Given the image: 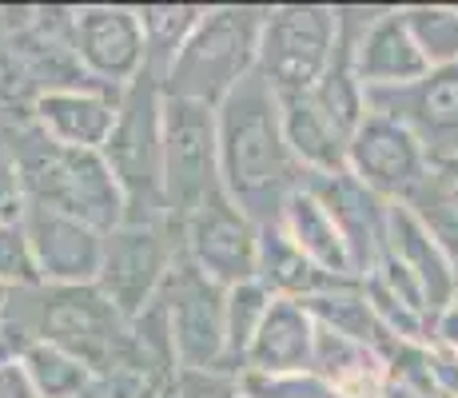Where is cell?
<instances>
[{
    "label": "cell",
    "instance_id": "12",
    "mask_svg": "<svg viewBox=\"0 0 458 398\" xmlns=\"http://www.w3.org/2000/svg\"><path fill=\"white\" fill-rule=\"evenodd\" d=\"M183 259L219 283V287H240L255 279V255H259V224L240 207L224 188L183 219L180 227Z\"/></svg>",
    "mask_w": 458,
    "mask_h": 398
},
{
    "label": "cell",
    "instance_id": "22",
    "mask_svg": "<svg viewBox=\"0 0 458 398\" xmlns=\"http://www.w3.org/2000/svg\"><path fill=\"white\" fill-rule=\"evenodd\" d=\"M315 334L319 323L295 299H276L267 318H263L259 334H255L243 370H263V375H279V370H311L315 359Z\"/></svg>",
    "mask_w": 458,
    "mask_h": 398
},
{
    "label": "cell",
    "instance_id": "15",
    "mask_svg": "<svg viewBox=\"0 0 458 398\" xmlns=\"http://www.w3.org/2000/svg\"><path fill=\"white\" fill-rule=\"evenodd\" d=\"M180 359L172 351V334L164 323V307L156 299L144 315L131 318L128 343L120 347L116 362L104 370V398H180Z\"/></svg>",
    "mask_w": 458,
    "mask_h": 398
},
{
    "label": "cell",
    "instance_id": "27",
    "mask_svg": "<svg viewBox=\"0 0 458 398\" xmlns=\"http://www.w3.org/2000/svg\"><path fill=\"white\" fill-rule=\"evenodd\" d=\"M403 21H407L427 68L458 64V4H411L403 8Z\"/></svg>",
    "mask_w": 458,
    "mask_h": 398
},
{
    "label": "cell",
    "instance_id": "5",
    "mask_svg": "<svg viewBox=\"0 0 458 398\" xmlns=\"http://www.w3.org/2000/svg\"><path fill=\"white\" fill-rule=\"evenodd\" d=\"M112 175L128 203V219H160L164 207V84L140 76L120 92L116 128L104 144Z\"/></svg>",
    "mask_w": 458,
    "mask_h": 398
},
{
    "label": "cell",
    "instance_id": "13",
    "mask_svg": "<svg viewBox=\"0 0 458 398\" xmlns=\"http://www.w3.org/2000/svg\"><path fill=\"white\" fill-rule=\"evenodd\" d=\"M367 108L407 123L435 167L458 164V64L430 68L407 88L367 92Z\"/></svg>",
    "mask_w": 458,
    "mask_h": 398
},
{
    "label": "cell",
    "instance_id": "23",
    "mask_svg": "<svg viewBox=\"0 0 458 398\" xmlns=\"http://www.w3.org/2000/svg\"><path fill=\"white\" fill-rule=\"evenodd\" d=\"M255 279H259L276 299H295V303H307V299L323 295V291L339 287V283H351V279H335L323 267H315L292 239H287V232L279 224L259 227Z\"/></svg>",
    "mask_w": 458,
    "mask_h": 398
},
{
    "label": "cell",
    "instance_id": "28",
    "mask_svg": "<svg viewBox=\"0 0 458 398\" xmlns=\"http://www.w3.org/2000/svg\"><path fill=\"white\" fill-rule=\"evenodd\" d=\"M243 398H339L331 383H323L315 370H279V375H263V370H240L235 375Z\"/></svg>",
    "mask_w": 458,
    "mask_h": 398
},
{
    "label": "cell",
    "instance_id": "4",
    "mask_svg": "<svg viewBox=\"0 0 458 398\" xmlns=\"http://www.w3.org/2000/svg\"><path fill=\"white\" fill-rule=\"evenodd\" d=\"M4 318L21 326L29 339L52 343L84 359L100 378L116 362L131 331V323L96 283L92 287H44L40 283V287L16 291Z\"/></svg>",
    "mask_w": 458,
    "mask_h": 398
},
{
    "label": "cell",
    "instance_id": "6",
    "mask_svg": "<svg viewBox=\"0 0 458 398\" xmlns=\"http://www.w3.org/2000/svg\"><path fill=\"white\" fill-rule=\"evenodd\" d=\"M183 255L180 227L167 216L160 219H124L120 227L108 232L104 243V267L96 287L112 299L120 315L136 318L156 303L164 279L172 275L175 259Z\"/></svg>",
    "mask_w": 458,
    "mask_h": 398
},
{
    "label": "cell",
    "instance_id": "30",
    "mask_svg": "<svg viewBox=\"0 0 458 398\" xmlns=\"http://www.w3.org/2000/svg\"><path fill=\"white\" fill-rule=\"evenodd\" d=\"M180 398H243L235 375L227 370H183Z\"/></svg>",
    "mask_w": 458,
    "mask_h": 398
},
{
    "label": "cell",
    "instance_id": "29",
    "mask_svg": "<svg viewBox=\"0 0 458 398\" xmlns=\"http://www.w3.org/2000/svg\"><path fill=\"white\" fill-rule=\"evenodd\" d=\"M0 283L13 291L40 287L37 259H32V247L21 219L16 224H0Z\"/></svg>",
    "mask_w": 458,
    "mask_h": 398
},
{
    "label": "cell",
    "instance_id": "31",
    "mask_svg": "<svg viewBox=\"0 0 458 398\" xmlns=\"http://www.w3.org/2000/svg\"><path fill=\"white\" fill-rule=\"evenodd\" d=\"M24 216V188L16 175L13 156L0 148V224H16Z\"/></svg>",
    "mask_w": 458,
    "mask_h": 398
},
{
    "label": "cell",
    "instance_id": "20",
    "mask_svg": "<svg viewBox=\"0 0 458 398\" xmlns=\"http://www.w3.org/2000/svg\"><path fill=\"white\" fill-rule=\"evenodd\" d=\"M279 120L303 175H343L347 172V144L351 136L315 104L311 92H276Z\"/></svg>",
    "mask_w": 458,
    "mask_h": 398
},
{
    "label": "cell",
    "instance_id": "17",
    "mask_svg": "<svg viewBox=\"0 0 458 398\" xmlns=\"http://www.w3.org/2000/svg\"><path fill=\"white\" fill-rule=\"evenodd\" d=\"M120 92L96 84H72V88H48L32 96L29 120L37 123L40 136H48L60 148L76 152H104L112 128H116Z\"/></svg>",
    "mask_w": 458,
    "mask_h": 398
},
{
    "label": "cell",
    "instance_id": "11",
    "mask_svg": "<svg viewBox=\"0 0 458 398\" xmlns=\"http://www.w3.org/2000/svg\"><path fill=\"white\" fill-rule=\"evenodd\" d=\"M347 172L378 199L411 203L430 180L435 164L407 123L383 116V112H367L347 144Z\"/></svg>",
    "mask_w": 458,
    "mask_h": 398
},
{
    "label": "cell",
    "instance_id": "33",
    "mask_svg": "<svg viewBox=\"0 0 458 398\" xmlns=\"http://www.w3.org/2000/svg\"><path fill=\"white\" fill-rule=\"evenodd\" d=\"M13 295H16V291H13V287H4V283H0V323H4L8 307H13Z\"/></svg>",
    "mask_w": 458,
    "mask_h": 398
},
{
    "label": "cell",
    "instance_id": "18",
    "mask_svg": "<svg viewBox=\"0 0 458 398\" xmlns=\"http://www.w3.org/2000/svg\"><path fill=\"white\" fill-rule=\"evenodd\" d=\"M303 180L315 188V196L327 203V211L335 216V224H339V232L351 247L355 275L363 279L386 251L391 203L378 199L375 191H367L351 172H343V175H303Z\"/></svg>",
    "mask_w": 458,
    "mask_h": 398
},
{
    "label": "cell",
    "instance_id": "9",
    "mask_svg": "<svg viewBox=\"0 0 458 398\" xmlns=\"http://www.w3.org/2000/svg\"><path fill=\"white\" fill-rule=\"evenodd\" d=\"M156 299L164 307L180 370H227V291L180 255Z\"/></svg>",
    "mask_w": 458,
    "mask_h": 398
},
{
    "label": "cell",
    "instance_id": "32",
    "mask_svg": "<svg viewBox=\"0 0 458 398\" xmlns=\"http://www.w3.org/2000/svg\"><path fill=\"white\" fill-rule=\"evenodd\" d=\"M430 343H435V347L454 351V355H458V299L435 315V323H430Z\"/></svg>",
    "mask_w": 458,
    "mask_h": 398
},
{
    "label": "cell",
    "instance_id": "1",
    "mask_svg": "<svg viewBox=\"0 0 458 398\" xmlns=\"http://www.w3.org/2000/svg\"><path fill=\"white\" fill-rule=\"evenodd\" d=\"M219 183L259 227L279 224L287 196L303 183L279 120V96L259 72L216 108Z\"/></svg>",
    "mask_w": 458,
    "mask_h": 398
},
{
    "label": "cell",
    "instance_id": "25",
    "mask_svg": "<svg viewBox=\"0 0 458 398\" xmlns=\"http://www.w3.org/2000/svg\"><path fill=\"white\" fill-rule=\"evenodd\" d=\"M204 8L196 4H148L140 8V24H144V44H148V76L164 84L167 68L175 64L180 48L196 32Z\"/></svg>",
    "mask_w": 458,
    "mask_h": 398
},
{
    "label": "cell",
    "instance_id": "26",
    "mask_svg": "<svg viewBox=\"0 0 458 398\" xmlns=\"http://www.w3.org/2000/svg\"><path fill=\"white\" fill-rule=\"evenodd\" d=\"M271 295L259 279H248L240 287H227V303H224V323H227V375H240L243 370V359H248L255 334H259L263 318H267Z\"/></svg>",
    "mask_w": 458,
    "mask_h": 398
},
{
    "label": "cell",
    "instance_id": "14",
    "mask_svg": "<svg viewBox=\"0 0 458 398\" xmlns=\"http://www.w3.org/2000/svg\"><path fill=\"white\" fill-rule=\"evenodd\" d=\"M21 224L44 287H92L100 279L108 232L64 216V211L32 207V203H24Z\"/></svg>",
    "mask_w": 458,
    "mask_h": 398
},
{
    "label": "cell",
    "instance_id": "7",
    "mask_svg": "<svg viewBox=\"0 0 458 398\" xmlns=\"http://www.w3.org/2000/svg\"><path fill=\"white\" fill-rule=\"evenodd\" d=\"M339 40V8L327 4H279L267 8L259 32L255 72L276 92H311L327 72Z\"/></svg>",
    "mask_w": 458,
    "mask_h": 398
},
{
    "label": "cell",
    "instance_id": "21",
    "mask_svg": "<svg viewBox=\"0 0 458 398\" xmlns=\"http://www.w3.org/2000/svg\"><path fill=\"white\" fill-rule=\"evenodd\" d=\"M279 227H284L287 239H292L315 267H323L335 279H359L347 239H343L339 224H335V216L327 211V203L315 196V188L307 180L287 196L284 211H279Z\"/></svg>",
    "mask_w": 458,
    "mask_h": 398
},
{
    "label": "cell",
    "instance_id": "24",
    "mask_svg": "<svg viewBox=\"0 0 458 398\" xmlns=\"http://www.w3.org/2000/svg\"><path fill=\"white\" fill-rule=\"evenodd\" d=\"M29 378L37 386L40 398H92L100 394V375L88 367L84 359L68 355L64 347H52V343L29 339V347L21 351Z\"/></svg>",
    "mask_w": 458,
    "mask_h": 398
},
{
    "label": "cell",
    "instance_id": "34",
    "mask_svg": "<svg viewBox=\"0 0 458 398\" xmlns=\"http://www.w3.org/2000/svg\"><path fill=\"white\" fill-rule=\"evenodd\" d=\"M92 398H104V394H92Z\"/></svg>",
    "mask_w": 458,
    "mask_h": 398
},
{
    "label": "cell",
    "instance_id": "10",
    "mask_svg": "<svg viewBox=\"0 0 458 398\" xmlns=\"http://www.w3.org/2000/svg\"><path fill=\"white\" fill-rule=\"evenodd\" d=\"M68 44L88 84L124 92L148 72V44L140 8L84 4L68 8Z\"/></svg>",
    "mask_w": 458,
    "mask_h": 398
},
{
    "label": "cell",
    "instance_id": "2",
    "mask_svg": "<svg viewBox=\"0 0 458 398\" xmlns=\"http://www.w3.org/2000/svg\"><path fill=\"white\" fill-rule=\"evenodd\" d=\"M4 152L13 156L24 203H32V207L64 211V216L84 219L100 232H112L128 219L124 191H120L116 175L100 152H76V148L52 144L48 136H40L32 120L16 128V140Z\"/></svg>",
    "mask_w": 458,
    "mask_h": 398
},
{
    "label": "cell",
    "instance_id": "19",
    "mask_svg": "<svg viewBox=\"0 0 458 398\" xmlns=\"http://www.w3.org/2000/svg\"><path fill=\"white\" fill-rule=\"evenodd\" d=\"M386 255H394V259L419 279L422 295H427L435 315L458 299V263L451 259V251L438 243V235L422 224L407 203H391Z\"/></svg>",
    "mask_w": 458,
    "mask_h": 398
},
{
    "label": "cell",
    "instance_id": "8",
    "mask_svg": "<svg viewBox=\"0 0 458 398\" xmlns=\"http://www.w3.org/2000/svg\"><path fill=\"white\" fill-rule=\"evenodd\" d=\"M216 108L164 96V207L175 227L219 191Z\"/></svg>",
    "mask_w": 458,
    "mask_h": 398
},
{
    "label": "cell",
    "instance_id": "3",
    "mask_svg": "<svg viewBox=\"0 0 458 398\" xmlns=\"http://www.w3.org/2000/svg\"><path fill=\"white\" fill-rule=\"evenodd\" d=\"M267 8L251 4H216L204 8L196 32L180 48L175 64L164 76V96L219 108L259 60V32Z\"/></svg>",
    "mask_w": 458,
    "mask_h": 398
},
{
    "label": "cell",
    "instance_id": "16",
    "mask_svg": "<svg viewBox=\"0 0 458 398\" xmlns=\"http://www.w3.org/2000/svg\"><path fill=\"white\" fill-rule=\"evenodd\" d=\"M355 72L367 92L407 88L430 72L403 8H355Z\"/></svg>",
    "mask_w": 458,
    "mask_h": 398
}]
</instances>
